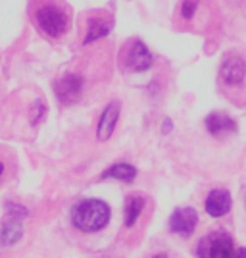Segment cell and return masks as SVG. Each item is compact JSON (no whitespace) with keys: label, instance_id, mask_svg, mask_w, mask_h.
<instances>
[{"label":"cell","instance_id":"1","mask_svg":"<svg viewBox=\"0 0 246 258\" xmlns=\"http://www.w3.org/2000/svg\"><path fill=\"white\" fill-rule=\"evenodd\" d=\"M31 18L48 39H62L71 25V16L60 0H31Z\"/></svg>","mask_w":246,"mask_h":258},{"label":"cell","instance_id":"18","mask_svg":"<svg viewBox=\"0 0 246 258\" xmlns=\"http://www.w3.org/2000/svg\"><path fill=\"white\" fill-rule=\"evenodd\" d=\"M233 258H246V248H238V250H235V256Z\"/></svg>","mask_w":246,"mask_h":258},{"label":"cell","instance_id":"9","mask_svg":"<svg viewBox=\"0 0 246 258\" xmlns=\"http://www.w3.org/2000/svg\"><path fill=\"white\" fill-rule=\"evenodd\" d=\"M119 114H121V102L119 100H112L100 114V119H98V125H97V139L100 143H104L112 137L114 129L118 125V119Z\"/></svg>","mask_w":246,"mask_h":258},{"label":"cell","instance_id":"4","mask_svg":"<svg viewBox=\"0 0 246 258\" xmlns=\"http://www.w3.org/2000/svg\"><path fill=\"white\" fill-rule=\"evenodd\" d=\"M152 62H154V58H152V52L148 50V46L139 41V39H133L131 43L127 44V48H125V66H127L131 72H146L152 68Z\"/></svg>","mask_w":246,"mask_h":258},{"label":"cell","instance_id":"16","mask_svg":"<svg viewBox=\"0 0 246 258\" xmlns=\"http://www.w3.org/2000/svg\"><path fill=\"white\" fill-rule=\"evenodd\" d=\"M198 10V0H183L181 4V18L191 22L194 18V14Z\"/></svg>","mask_w":246,"mask_h":258},{"label":"cell","instance_id":"5","mask_svg":"<svg viewBox=\"0 0 246 258\" xmlns=\"http://www.w3.org/2000/svg\"><path fill=\"white\" fill-rule=\"evenodd\" d=\"M198 226V214L191 206H181L177 208L170 218V231L179 237H191Z\"/></svg>","mask_w":246,"mask_h":258},{"label":"cell","instance_id":"15","mask_svg":"<svg viewBox=\"0 0 246 258\" xmlns=\"http://www.w3.org/2000/svg\"><path fill=\"white\" fill-rule=\"evenodd\" d=\"M16 173V158L10 151L0 149V187L8 181L10 177H14Z\"/></svg>","mask_w":246,"mask_h":258},{"label":"cell","instance_id":"10","mask_svg":"<svg viewBox=\"0 0 246 258\" xmlns=\"http://www.w3.org/2000/svg\"><path fill=\"white\" fill-rule=\"evenodd\" d=\"M112 27H114V18H112V16H108L104 12L93 14V16L87 20V31H85L83 43L85 44L95 43L98 39L106 37L108 33L112 31Z\"/></svg>","mask_w":246,"mask_h":258},{"label":"cell","instance_id":"13","mask_svg":"<svg viewBox=\"0 0 246 258\" xmlns=\"http://www.w3.org/2000/svg\"><path fill=\"white\" fill-rule=\"evenodd\" d=\"M22 237H23L22 218L8 216V220L0 227V243H2L4 247H12V245H16Z\"/></svg>","mask_w":246,"mask_h":258},{"label":"cell","instance_id":"19","mask_svg":"<svg viewBox=\"0 0 246 258\" xmlns=\"http://www.w3.org/2000/svg\"><path fill=\"white\" fill-rule=\"evenodd\" d=\"M154 258H168V256H166V252H160L158 256H154Z\"/></svg>","mask_w":246,"mask_h":258},{"label":"cell","instance_id":"11","mask_svg":"<svg viewBox=\"0 0 246 258\" xmlns=\"http://www.w3.org/2000/svg\"><path fill=\"white\" fill-rule=\"evenodd\" d=\"M204 208H206V212L212 216V218H223L233 208L231 193L227 189H214L212 193L206 197Z\"/></svg>","mask_w":246,"mask_h":258},{"label":"cell","instance_id":"12","mask_svg":"<svg viewBox=\"0 0 246 258\" xmlns=\"http://www.w3.org/2000/svg\"><path fill=\"white\" fill-rule=\"evenodd\" d=\"M206 129H208L214 137L223 139L225 135L235 133L236 123H235V119H231L227 114H221V112H212V114L206 118Z\"/></svg>","mask_w":246,"mask_h":258},{"label":"cell","instance_id":"2","mask_svg":"<svg viewBox=\"0 0 246 258\" xmlns=\"http://www.w3.org/2000/svg\"><path fill=\"white\" fill-rule=\"evenodd\" d=\"M110 216V206L104 201L85 199L71 208V224L83 233H97L108 226Z\"/></svg>","mask_w":246,"mask_h":258},{"label":"cell","instance_id":"8","mask_svg":"<svg viewBox=\"0 0 246 258\" xmlns=\"http://www.w3.org/2000/svg\"><path fill=\"white\" fill-rule=\"evenodd\" d=\"M148 199L142 195H127L123 205V227L125 231H133L142 220L144 212L148 210Z\"/></svg>","mask_w":246,"mask_h":258},{"label":"cell","instance_id":"17","mask_svg":"<svg viewBox=\"0 0 246 258\" xmlns=\"http://www.w3.org/2000/svg\"><path fill=\"white\" fill-rule=\"evenodd\" d=\"M8 216H14V218H25L27 216V210L23 208L22 205H8Z\"/></svg>","mask_w":246,"mask_h":258},{"label":"cell","instance_id":"6","mask_svg":"<svg viewBox=\"0 0 246 258\" xmlns=\"http://www.w3.org/2000/svg\"><path fill=\"white\" fill-rule=\"evenodd\" d=\"M219 79L229 89H240L244 85L246 79V62L240 56L227 58L221 64V70H219Z\"/></svg>","mask_w":246,"mask_h":258},{"label":"cell","instance_id":"14","mask_svg":"<svg viewBox=\"0 0 246 258\" xmlns=\"http://www.w3.org/2000/svg\"><path fill=\"white\" fill-rule=\"evenodd\" d=\"M106 177L131 183L135 181V177H137V168L131 166V164H125V162H119V164H114L112 168H108L106 172L102 173V179H106Z\"/></svg>","mask_w":246,"mask_h":258},{"label":"cell","instance_id":"3","mask_svg":"<svg viewBox=\"0 0 246 258\" xmlns=\"http://www.w3.org/2000/svg\"><path fill=\"white\" fill-rule=\"evenodd\" d=\"M235 256V243L233 235L225 229H214L198 241L196 258H233Z\"/></svg>","mask_w":246,"mask_h":258},{"label":"cell","instance_id":"7","mask_svg":"<svg viewBox=\"0 0 246 258\" xmlns=\"http://www.w3.org/2000/svg\"><path fill=\"white\" fill-rule=\"evenodd\" d=\"M83 87H85V81H83L81 76H77V74H65L62 79L56 81L54 91H56V97H58V100L62 104H73L81 97Z\"/></svg>","mask_w":246,"mask_h":258}]
</instances>
